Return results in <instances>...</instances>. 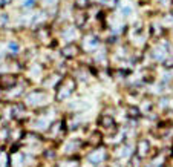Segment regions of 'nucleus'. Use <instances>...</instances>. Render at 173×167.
<instances>
[{"label":"nucleus","instance_id":"1","mask_svg":"<svg viewBox=\"0 0 173 167\" xmlns=\"http://www.w3.org/2000/svg\"><path fill=\"white\" fill-rule=\"evenodd\" d=\"M75 87H77V80L74 78V77L66 75L64 78L60 81L58 87L55 89V91H57L55 100L57 101H64V100L71 98V95L75 92Z\"/></svg>","mask_w":173,"mask_h":167},{"label":"nucleus","instance_id":"2","mask_svg":"<svg viewBox=\"0 0 173 167\" xmlns=\"http://www.w3.org/2000/svg\"><path fill=\"white\" fill-rule=\"evenodd\" d=\"M45 98H46V92L42 91V89H34V91L26 94V97H25L26 104H31L32 107L42 106V101H45Z\"/></svg>","mask_w":173,"mask_h":167},{"label":"nucleus","instance_id":"3","mask_svg":"<svg viewBox=\"0 0 173 167\" xmlns=\"http://www.w3.org/2000/svg\"><path fill=\"white\" fill-rule=\"evenodd\" d=\"M106 160H107V152H106L103 147H95L94 150H90L89 153H87V161L90 163V164H103Z\"/></svg>","mask_w":173,"mask_h":167},{"label":"nucleus","instance_id":"4","mask_svg":"<svg viewBox=\"0 0 173 167\" xmlns=\"http://www.w3.org/2000/svg\"><path fill=\"white\" fill-rule=\"evenodd\" d=\"M150 153V143L147 138H138L135 144V155L139 158H145Z\"/></svg>","mask_w":173,"mask_h":167},{"label":"nucleus","instance_id":"5","mask_svg":"<svg viewBox=\"0 0 173 167\" xmlns=\"http://www.w3.org/2000/svg\"><path fill=\"white\" fill-rule=\"evenodd\" d=\"M19 78L17 75H12V74H8V75H0V89L3 91H8V89H12L16 84H17Z\"/></svg>","mask_w":173,"mask_h":167},{"label":"nucleus","instance_id":"6","mask_svg":"<svg viewBox=\"0 0 173 167\" xmlns=\"http://www.w3.org/2000/svg\"><path fill=\"white\" fill-rule=\"evenodd\" d=\"M78 52H80V48H78L77 45H74V43H68V45L61 49V55H63L64 58H68V60L75 58V57L78 55Z\"/></svg>","mask_w":173,"mask_h":167},{"label":"nucleus","instance_id":"7","mask_svg":"<svg viewBox=\"0 0 173 167\" xmlns=\"http://www.w3.org/2000/svg\"><path fill=\"white\" fill-rule=\"evenodd\" d=\"M64 129V121H55V123H52L49 126V129H48V133L49 136L52 138H58L61 135V130Z\"/></svg>","mask_w":173,"mask_h":167},{"label":"nucleus","instance_id":"8","mask_svg":"<svg viewBox=\"0 0 173 167\" xmlns=\"http://www.w3.org/2000/svg\"><path fill=\"white\" fill-rule=\"evenodd\" d=\"M98 123H100V126L101 127H104V129H116V124H115V120H113V117H110L109 113H103L101 117H100V120H98Z\"/></svg>","mask_w":173,"mask_h":167},{"label":"nucleus","instance_id":"9","mask_svg":"<svg viewBox=\"0 0 173 167\" xmlns=\"http://www.w3.org/2000/svg\"><path fill=\"white\" fill-rule=\"evenodd\" d=\"M84 43H86L84 48H86L87 51H95V49L100 46V38L95 37L94 34H89V35H87V42H84Z\"/></svg>","mask_w":173,"mask_h":167},{"label":"nucleus","instance_id":"10","mask_svg":"<svg viewBox=\"0 0 173 167\" xmlns=\"http://www.w3.org/2000/svg\"><path fill=\"white\" fill-rule=\"evenodd\" d=\"M74 22H75V28H81L83 25L87 22V14L86 12H80L78 16H75Z\"/></svg>","mask_w":173,"mask_h":167},{"label":"nucleus","instance_id":"11","mask_svg":"<svg viewBox=\"0 0 173 167\" xmlns=\"http://www.w3.org/2000/svg\"><path fill=\"white\" fill-rule=\"evenodd\" d=\"M90 6V0H75V8L80 11H86Z\"/></svg>","mask_w":173,"mask_h":167},{"label":"nucleus","instance_id":"12","mask_svg":"<svg viewBox=\"0 0 173 167\" xmlns=\"http://www.w3.org/2000/svg\"><path fill=\"white\" fill-rule=\"evenodd\" d=\"M58 167H80V163L77 161V160H66V161H63V163H60V166Z\"/></svg>","mask_w":173,"mask_h":167},{"label":"nucleus","instance_id":"13","mask_svg":"<svg viewBox=\"0 0 173 167\" xmlns=\"http://www.w3.org/2000/svg\"><path fill=\"white\" fill-rule=\"evenodd\" d=\"M40 3H42L43 8H52V6H57L60 3V0H40Z\"/></svg>","mask_w":173,"mask_h":167},{"label":"nucleus","instance_id":"14","mask_svg":"<svg viewBox=\"0 0 173 167\" xmlns=\"http://www.w3.org/2000/svg\"><path fill=\"white\" fill-rule=\"evenodd\" d=\"M9 49H11V51H14V52H17V51H19V45H17V42H9Z\"/></svg>","mask_w":173,"mask_h":167},{"label":"nucleus","instance_id":"15","mask_svg":"<svg viewBox=\"0 0 173 167\" xmlns=\"http://www.w3.org/2000/svg\"><path fill=\"white\" fill-rule=\"evenodd\" d=\"M8 23V16L6 14H2L0 16V26H3V25Z\"/></svg>","mask_w":173,"mask_h":167},{"label":"nucleus","instance_id":"16","mask_svg":"<svg viewBox=\"0 0 173 167\" xmlns=\"http://www.w3.org/2000/svg\"><path fill=\"white\" fill-rule=\"evenodd\" d=\"M34 5V0H26V2L23 3V6H26V8H29V6H32Z\"/></svg>","mask_w":173,"mask_h":167},{"label":"nucleus","instance_id":"17","mask_svg":"<svg viewBox=\"0 0 173 167\" xmlns=\"http://www.w3.org/2000/svg\"><path fill=\"white\" fill-rule=\"evenodd\" d=\"M8 2H12V0H2V2H0V6H5V5H8Z\"/></svg>","mask_w":173,"mask_h":167}]
</instances>
